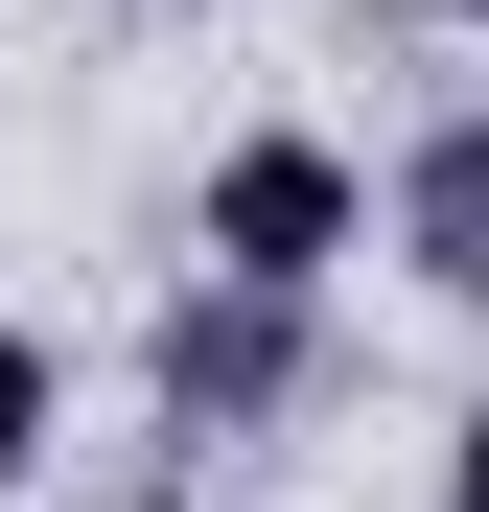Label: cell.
Listing matches in <instances>:
<instances>
[{
    "mask_svg": "<svg viewBox=\"0 0 489 512\" xmlns=\"http://www.w3.org/2000/svg\"><path fill=\"white\" fill-rule=\"evenodd\" d=\"M373 233H396V256H420V280H443V303H489V117H443L420 163H396V187H373Z\"/></svg>",
    "mask_w": 489,
    "mask_h": 512,
    "instance_id": "7a4b0ae2",
    "label": "cell"
},
{
    "mask_svg": "<svg viewBox=\"0 0 489 512\" xmlns=\"http://www.w3.org/2000/svg\"><path fill=\"white\" fill-rule=\"evenodd\" d=\"M443 512H489V396H466V443H443Z\"/></svg>",
    "mask_w": 489,
    "mask_h": 512,
    "instance_id": "277c9868",
    "label": "cell"
},
{
    "mask_svg": "<svg viewBox=\"0 0 489 512\" xmlns=\"http://www.w3.org/2000/svg\"><path fill=\"white\" fill-rule=\"evenodd\" d=\"M47 443H70V373H47V326H0V489H24Z\"/></svg>",
    "mask_w": 489,
    "mask_h": 512,
    "instance_id": "3957f363",
    "label": "cell"
},
{
    "mask_svg": "<svg viewBox=\"0 0 489 512\" xmlns=\"http://www.w3.org/2000/svg\"><path fill=\"white\" fill-rule=\"evenodd\" d=\"M187 256H210V280H257V303H326V280L373 256V163L303 140V117H257V140L187 187Z\"/></svg>",
    "mask_w": 489,
    "mask_h": 512,
    "instance_id": "6da1fadb",
    "label": "cell"
},
{
    "mask_svg": "<svg viewBox=\"0 0 489 512\" xmlns=\"http://www.w3.org/2000/svg\"><path fill=\"white\" fill-rule=\"evenodd\" d=\"M396 24H489V0H396Z\"/></svg>",
    "mask_w": 489,
    "mask_h": 512,
    "instance_id": "5b68a950",
    "label": "cell"
}]
</instances>
